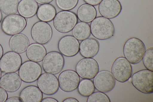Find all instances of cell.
Segmentation results:
<instances>
[{"instance_id":"obj_1","label":"cell","mask_w":153,"mask_h":102,"mask_svg":"<svg viewBox=\"0 0 153 102\" xmlns=\"http://www.w3.org/2000/svg\"><path fill=\"white\" fill-rule=\"evenodd\" d=\"M145 51L143 42L136 37L128 39L124 43L123 48L125 57L132 64H137L142 60Z\"/></svg>"},{"instance_id":"obj_2","label":"cell","mask_w":153,"mask_h":102,"mask_svg":"<svg viewBox=\"0 0 153 102\" xmlns=\"http://www.w3.org/2000/svg\"><path fill=\"white\" fill-rule=\"evenodd\" d=\"M91 33L96 38L101 40L109 39L113 36L115 28L112 22L109 19L99 16L91 22Z\"/></svg>"},{"instance_id":"obj_3","label":"cell","mask_w":153,"mask_h":102,"mask_svg":"<svg viewBox=\"0 0 153 102\" xmlns=\"http://www.w3.org/2000/svg\"><path fill=\"white\" fill-rule=\"evenodd\" d=\"M131 82L138 91L145 94L153 92V71L142 69L134 73L132 76Z\"/></svg>"},{"instance_id":"obj_4","label":"cell","mask_w":153,"mask_h":102,"mask_svg":"<svg viewBox=\"0 0 153 102\" xmlns=\"http://www.w3.org/2000/svg\"><path fill=\"white\" fill-rule=\"evenodd\" d=\"M53 20L54 28L62 33H66L71 31L78 21L76 15L68 10L59 12Z\"/></svg>"},{"instance_id":"obj_5","label":"cell","mask_w":153,"mask_h":102,"mask_svg":"<svg viewBox=\"0 0 153 102\" xmlns=\"http://www.w3.org/2000/svg\"><path fill=\"white\" fill-rule=\"evenodd\" d=\"M25 18L20 15L13 14L5 16L1 25L2 31L5 34L12 36L22 31L26 28Z\"/></svg>"},{"instance_id":"obj_6","label":"cell","mask_w":153,"mask_h":102,"mask_svg":"<svg viewBox=\"0 0 153 102\" xmlns=\"http://www.w3.org/2000/svg\"><path fill=\"white\" fill-rule=\"evenodd\" d=\"M65 60L63 55L56 51L49 52L46 54L42 62V67L46 73L56 74L63 69Z\"/></svg>"},{"instance_id":"obj_7","label":"cell","mask_w":153,"mask_h":102,"mask_svg":"<svg viewBox=\"0 0 153 102\" xmlns=\"http://www.w3.org/2000/svg\"><path fill=\"white\" fill-rule=\"evenodd\" d=\"M111 73L115 79L121 83L128 80L132 74L131 63L124 57H120L113 62L111 68Z\"/></svg>"},{"instance_id":"obj_8","label":"cell","mask_w":153,"mask_h":102,"mask_svg":"<svg viewBox=\"0 0 153 102\" xmlns=\"http://www.w3.org/2000/svg\"><path fill=\"white\" fill-rule=\"evenodd\" d=\"M31 35L33 40L42 45L48 44L53 35L52 28L47 22L39 21L35 23L31 29Z\"/></svg>"},{"instance_id":"obj_9","label":"cell","mask_w":153,"mask_h":102,"mask_svg":"<svg viewBox=\"0 0 153 102\" xmlns=\"http://www.w3.org/2000/svg\"><path fill=\"white\" fill-rule=\"evenodd\" d=\"M19 70V74L21 80L27 83L36 81L42 72L40 64L30 60L23 63Z\"/></svg>"},{"instance_id":"obj_10","label":"cell","mask_w":153,"mask_h":102,"mask_svg":"<svg viewBox=\"0 0 153 102\" xmlns=\"http://www.w3.org/2000/svg\"><path fill=\"white\" fill-rule=\"evenodd\" d=\"M75 68L79 77L90 80L94 78L99 70L98 63L92 58H84L80 60Z\"/></svg>"},{"instance_id":"obj_11","label":"cell","mask_w":153,"mask_h":102,"mask_svg":"<svg viewBox=\"0 0 153 102\" xmlns=\"http://www.w3.org/2000/svg\"><path fill=\"white\" fill-rule=\"evenodd\" d=\"M59 86L66 92L73 91L77 88L80 82L79 76L76 71L68 69L63 71L58 78Z\"/></svg>"},{"instance_id":"obj_12","label":"cell","mask_w":153,"mask_h":102,"mask_svg":"<svg viewBox=\"0 0 153 102\" xmlns=\"http://www.w3.org/2000/svg\"><path fill=\"white\" fill-rule=\"evenodd\" d=\"M93 82L95 89L104 93L111 91L116 83L115 79L111 73L107 70L99 71L94 78Z\"/></svg>"},{"instance_id":"obj_13","label":"cell","mask_w":153,"mask_h":102,"mask_svg":"<svg viewBox=\"0 0 153 102\" xmlns=\"http://www.w3.org/2000/svg\"><path fill=\"white\" fill-rule=\"evenodd\" d=\"M38 87L42 93L48 95L56 93L59 89L57 77L54 74L44 72L37 80Z\"/></svg>"},{"instance_id":"obj_14","label":"cell","mask_w":153,"mask_h":102,"mask_svg":"<svg viewBox=\"0 0 153 102\" xmlns=\"http://www.w3.org/2000/svg\"><path fill=\"white\" fill-rule=\"evenodd\" d=\"M22 64V57L19 54L9 51L3 55L0 60V68L3 73L15 72L19 70Z\"/></svg>"},{"instance_id":"obj_15","label":"cell","mask_w":153,"mask_h":102,"mask_svg":"<svg viewBox=\"0 0 153 102\" xmlns=\"http://www.w3.org/2000/svg\"><path fill=\"white\" fill-rule=\"evenodd\" d=\"M79 45L78 40L73 36L67 35L59 40L58 47L62 55L71 57L76 55L79 52Z\"/></svg>"},{"instance_id":"obj_16","label":"cell","mask_w":153,"mask_h":102,"mask_svg":"<svg viewBox=\"0 0 153 102\" xmlns=\"http://www.w3.org/2000/svg\"><path fill=\"white\" fill-rule=\"evenodd\" d=\"M99 4L100 15L109 19L117 17L122 10L121 4L118 0H102Z\"/></svg>"},{"instance_id":"obj_17","label":"cell","mask_w":153,"mask_h":102,"mask_svg":"<svg viewBox=\"0 0 153 102\" xmlns=\"http://www.w3.org/2000/svg\"><path fill=\"white\" fill-rule=\"evenodd\" d=\"M22 84V80L19 74L15 72L5 73L0 78V87L8 92L18 90Z\"/></svg>"},{"instance_id":"obj_18","label":"cell","mask_w":153,"mask_h":102,"mask_svg":"<svg viewBox=\"0 0 153 102\" xmlns=\"http://www.w3.org/2000/svg\"><path fill=\"white\" fill-rule=\"evenodd\" d=\"M99 49L98 41L93 38H88L82 41L79 45L80 54L85 58L94 57L98 53Z\"/></svg>"},{"instance_id":"obj_19","label":"cell","mask_w":153,"mask_h":102,"mask_svg":"<svg viewBox=\"0 0 153 102\" xmlns=\"http://www.w3.org/2000/svg\"><path fill=\"white\" fill-rule=\"evenodd\" d=\"M9 45L10 49L19 54L25 52L29 45L28 38L25 34L19 33L12 35L10 38Z\"/></svg>"},{"instance_id":"obj_20","label":"cell","mask_w":153,"mask_h":102,"mask_svg":"<svg viewBox=\"0 0 153 102\" xmlns=\"http://www.w3.org/2000/svg\"><path fill=\"white\" fill-rule=\"evenodd\" d=\"M26 54L30 60L38 63L42 61L47 54V51L43 45L33 43L29 45Z\"/></svg>"},{"instance_id":"obj_21","label":"cell","mask_w":153,"mask_h":102,"mask_svg":"<svg viewBox=\"0 0 153 102\" xmlns=\"http://www.w3.org/2000/svg\"><path fill=\"white\" fill-rule=\"evenodd\" d=\"M19 97L24 102H40L42 99L43 94L38 87L30 85L21 91Z\"/></svg>"},{"instance_id":"obj_22","label":"cell","mask_w":153,"mask_h":102,"mask_svg":"<svg viewBox=\"0 0 153 102\" xmlns=\"http://www.w3.org/2000/svg\"><path fill=\"white\" fill-rule=\"evenodd\" d=\"M39 5L35 0H21L19 3L18 11L25 18H31L37 13Z\"/></svg>"},{"instance_id":"obj_23","label":"cell","mask_w":153,"mask_h":102,"mask_svg":"<svg viewBox=\"0 0 153 102\" xmlns=\"http://www.w3.org/2000/svg\"><path fill=\"white\" fill-rule=\"evenodd\" d=\"M76 16L80 21L90 23L96 17L97 11L94 6L87 3L84 4L78 8Z\"/></svg>"},{"instance_id":"obj_24","label":"cell","mask_w":153,"mask_h":102,"mask_svg":"<svg viewBox=\"0 0 153 102\" xmlns=\"http://www.w3.org/2000/svg\"><path fill=\"white\" fill-rule=\"evenodd\" d=\"M56 14L55 7L49 3L40 5L36 13L37 16L40 21L47 22L53 20Z\"/></svg>"},{"instance_id":"obj_25","label":"cell","mask_w":153,"mask_h":102,"mask_svg":"<svg viewBox=\"0 0 153 102\" xmlns=\"http://www.w3.org/2000/svg\"><path fill=\"white\" fill-rule=\"evenodd\" d=\"M73 36L79 41H82L90 36V25L88 23L80 22L76 25L72 30Z\"/></svg>"},{"instance_id":"obj_26","label":"cell","mask_w":153,"mask_h":102,"mask_svg":"<svg viewBox=\"0 0 153 102\" xmlns=\"http://www.w3.org/2000/svg\"><path fill=\"white\" fill-rule=\"evenodd\" d=\"M18 0H0V10L7 15L15 14L18 11Z\"/></svg>"},{"instance_id":"obj_27","label":"cell","mask_w":153,"mask_h":102,"mask_svg":"<svg viewBox=\"0 0 153 102\" xmlns=\"http://www.w3.org/2000/svg\"><path fill=\"white\" fill-rule=\"evenodd\" d=\"M77 88L79 94L85 97L89 96L94 92L95 90L92 80L85 79H83L80 81Z\"/></svg>"},{"instance_id":"obj_28","label":"cell","mask_w":153,"mask_h":102,"mask_svg":"<svg viewBox=\"0 0 153 102\" xmlns=\"http://www.w3.org/2000/svg\"><path fill=\"white\" fill-rule=\"evenodd\" d=\"M79 0H56V5L63 10H69L74 8L77 5Z\"/></svg>"},{"instance_id":"obj_29","label":"cell","mask_w":153,"mask_h":102,"mask_svg":"<svg viewBox=\"0 0 153 102\" xmlns=\"http://www.w3.org/2000/svg\"><path fill=\"white\" fill-rule=\"evenodd\" d=\"M143 65L148 70L153 71V48H150L145 52L143 59Z\"/></svg>"},{"instance_id":"obj_30","label":"cell","mask_w":153,"mask_h":102,"mask_svg":"<svg viewBox=\"0 0 153 102\" xmlns=\"http://www.w3.org/2000/svg\"><path fill=\"white\" fill-rule=\"evenodd\" d=\"M87 102H110L108 96L104 93L100 92H94L88 97Z\"/></svg>"},{"instance_id":"obj_31","label":"cell","mask_w":153,"mask_h":102,"mask_svg":"<svg viewBox=\"0 0 153 102\" xmlns=\"http://www.w3.org/2000/svg\"><path fill=\"white\" fill-rule=\"evenodd\" d=\"M8 94L7 92L0 87V102H4L7 99Z\"/></svg>"},{"instance_id":"obj_32","label":"cell","mask_w":153,"mask_h":102,"mask_svg":"<svg viewBox=\"0 0 153 102\" xmlns=\"http://www.w3.org/2000/svg\"><path fill=\"white\" fill-rule=\"evenodd\" d=\"M6 102H23L22 99L19 97H13L7 99Z\"/></svg>"},{"instance_id":"obj_33","label":"cell","mask_w":153,"mask_h":102,"mask_svg":"<svg viewBox=\"0 0 153 102\" xmlns=\"http://www.w3.org/2000/svg\"><path fill=\"white\" fill-rule=\"evenodd\" d=\"M102 0H83L87 4L94 6L99 4Z\"/></svg>"},{"instance_id":"obj_34","label":"cell","mask_w":153,"mask_h":102,"mask_svg":"<svg viewBox=\"0 0 153 102\" xmlns=\"http://www.w3.org/2000/svg\"><path fill=\"white\" fill-rule=\"evenodd\" d=\"M41 102H58V101L56 99L51 97H47L42 98Z\"/></svg>"},{"instance_id":"obj_35","label":"cell","mask_w":153,"mask_h":102,"mask_svg":"<svg viewBox=\"0 0 153 102\" xmlns=\"http://www.w3.org/2000/svg\"><path fill=\"white\" fill-rule=\"evenodd\" d=\"M37 3L40 4H49L53 0H35Z\"/></svg>"},{"instance_id":"obj_36","label":"cell","mask_w":153,"mask_h":102,"mask_svg":"<svg viewBox=\"0 0 153 102\" xmlns=\"http://www.w3.org/2000/svg\"><path fill=\"white\" fill-rule=\"evenodd\" d=\"M63 102H78L79 101L75 98H68L64 99Z\"/></svg>"},{"instance_id":"obj_37","label":"cell","mask_w":153,"mask_h":102,"mask_svg":"<svg viewBox=\"0 0 153 102\" xmlns=\"http://www.w3.org/2000/svg\"><path fill=\"white\" fill-rule=\"evenodd\" d=\"M3 55V49L2 46L0 44V60Z\"/></svg>"},{"instance_id":"obj_38","label":"cell","mask_w":153,"mask_h":102,"mask_svg":"<svg viewBox=\"0 0 153 102\" xmlns=\"http://www.w3.org/2000/svg\"><path fill=\"white\" fill-rule=\"evenodd\" d=\"M2 18V15L1 11L0 10V23L1 22Z\"/></svg>"},{"instance_id":"obj_39","label":"cell","mask_w":153,"mask_h":102,"mask_svg":"<svg viewBox=\"0 0 153 102\" xmlns=\"http://www.w3.org/2000/svg\"><path fill=\"white\" fill-rule=\"evenodd\" d=\"M1 74H2V71H1V70L0 68V78L1 76Z\"/></svg>"}]
</instances>
